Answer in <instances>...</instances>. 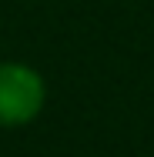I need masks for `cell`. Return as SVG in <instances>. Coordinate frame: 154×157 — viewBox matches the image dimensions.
Here are the masks:
<instances>
[{
  "instance_id": "1",
  "label": "cell",
  "mask_w": 154,
  "mask_h": 157,
  "mask_svg": "<svg viewBox=\"0 0 154 157\" xmlns=\"http://www.w3.org/2000/svg\"><path fill=\"white\" fill-rule=\"evenodd\" d=\"M44 107V80L27 63H0V124H27Z\"/></svg>"
}]
</instances>
